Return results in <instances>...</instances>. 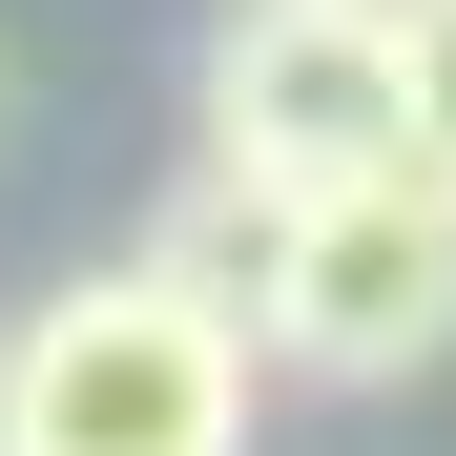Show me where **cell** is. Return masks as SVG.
<instances>
[{
    "instance_id": "cell-1",
    "label": "cell",
    "mask_w": 456,
    "mask_h": 456,
    "mask_svg": "<svg viewBox=\"0 0 456 456\" xmlns=\"http://www.w3.org/2000/svg\"><path fill=\"white\" fill-rule=\"evenodd\" d=\"M270 353L187 312L167 270H62L0 332V456H249Z\"/></svg>"
},
{
    "instance_id": "cell-2",
    "label": "cell",
    "mask_w": 456,
    "mask_h": 456,
    "mask_svg": "<svg viewBox=\"0 0 456 456\" xmlns=\"http://www.w3.org/2000/svg\"><path fill=\"white\" fill-rule=\"evenodd\" d=\"M249 353H270V373H312V395H395V373L456 353V187L415 167V145L290 208V270H270Z\"/></svg>"
},
{
    "instance_id": "cell-3",
    "label": "cell",
    "mask_w": 456,
    "mask_h": 456,
    "mask_svg": "<svg viewBox=\"0 0 456 456\" xmlns=\"http://www.w3.org/2000/svg\"><path fill=\"white\" fill-rule=\"evenodd\" d=\"M187 125L270 187H353L395 167L415 104H395V0H228L208 62H187Z\"/></svg>"
},
{
    "instance_id": "cell-4",
    "label": "cell",
    "mask_w": 456,
    "mask_h": 456,
    "mask_svg": "<svg viewBox=\"0 0 456 456\" xmlns=\"http://www.w3.org/2000/svg\"><path fill=\"white\" fill-rule=\"evenodd\" d=\"M290 208H312V187H270V167H228V145H187L125 270H167L187 312H228V332H249V312H270V270H290Z\"/></svg>"
},
{
    "instance_id": "cell-5",
    "label": "cell",
    "mask_w": 456,
    "mask_h": 456,
    "mask_svg": "<svg viewBox=\"0 0 456 456\" xmlns=\"http://www.w3.org/2000/svg\"><path fill=\"white\" fill-rule=\"evenodd\" d=\"M395 104H415V167L456 187V0H395Z\"/></svg>"
},
{
    "instance_id": "cell-6",
    "label": "cell",
    "mask_w": 456,
    "mask_h": 456,
    "mask_svg": "<svg viewBox=\"0 0 456 456\" xmlns=\"http://www.w3.org/2000/svg\"><path fill=\"white\" fill-rule=\"evenodd\" d=\"M0 125H21V84H0Z\"/></svg>"
}]
</instances>
